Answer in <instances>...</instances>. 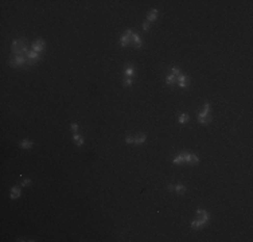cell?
<instances>
[{
  "instance_id": "cell-4",
  "label": "cell",
  "mask_w": 253,
  "mask_h": 242,
  "mask_svg": "<svg viewBox=\"0 0 253 242\" xmlns=\"http://www.w3.org/2000/svg\"><path fill=\"white\" fill-rule=\"evenodd\" d=\"M22 195V191H20V188H18V187H12V190H11V199H16V198H19Z\"/></svg>"
},
{
  "instance_id": "cell-5",
  "label": "cell",
  "mask_w": 253,
  "mask_h": 242,
  "mask_svg": "<svg viewBox=\"0 0 253 242\" xmlns=\"http://www.w3.org/2000/svg\"><path fill=\"white\" fill-rule=\"evenodd\" d=\"M213 120V116L211 114H207L206 117H198V122L199 124H207Z\"/></svg>"
},
{
  "instance_id": "cell-22",
  "label": "cell",
  "mask_w": 253,
  "mask_h": 242,
  "mask_svg": "<svg viewBox=\"0 0 253 242\" xmlns=\"http://www.w3.org/2000/svg\"><path fill=\"white\" fill-rule=\"evenodd\" d=\"M125 143H128V144H133V143H135V139H132V137H126V139H125Z\"/></svg>"
},
{
  "instance_id": "cell-9",
  "label": "cell",
  "mask_w": 253,
  "mask_h": 242,
  "mask_svg": "<svg viewBox=\"0 0 253 242\" xmlns=\"http://www.w3.org/2000/svg\"><path fill=\"white\" fill-rule=\"evenodd\" d=\"M205 225V222L202 221V219H197V221H194V222H191V227H195V229H199V227H202V226Z\"/></svg>"
},
{
  "instance_id": "cell-8",
  "label": "cell",
  "mask_w": 253,
  "mask_h": 242,
  "mask_svg": "<svg viewBox=\"0 0 253 242\" xmlns=\"http://www.w3.org/2000/svg\"><path fill=\"white\" fill-rule=\"evenodd\" d=\"M166 82H167L168 85H174V83H176V77H174L172 74H168L167 77H166Z\"/></svg>"
},
{
  "instance_id": "cell-7",
  "label": "cell",
  "mask_w": 253,
  "mask_h": 242,
  "mask_svg": "<svg viewBox=\"0 0 253 242\" xmlns=\"http://www.w3.org/2000/svg\"><path fill=\"white\" fill-rule=\"evenodd\" d=\"M132 74H133V65L129 63V65L125 66V77H129V78H131Z\"/></svg>"
},
{
  "instance_id": "cell-3",
  "label": "cell",
  "mask_w": 253,
  "mask_h": 242,
  "mask_svg": "<svg viewBox=\"0 0 253 242\" xmlns=\"http://www.w3.org/2000/svg\"><path fill=\"white\" fill-rule=\"evenodd\" d=\"M131 43L132 44H135V47H137V49H140L141 46V41H140V36L137 35V34H135V32H132V36H131Z\"/></svg>"
},
{
  "instance_id": "cell-16",
  "label": "cell",
  "mask_w": 253,
  "mask_h": 242,
  "mask_svg": "<svg viewBox=\"0 0 253 242\" xmlns=\"http://www.w3.org/2000/svg\"><path fill=\"white\" fill-rule=\"evenodd\" d=\"M176 81L180 83V82H187L188 83V81H187V77L185 75V74H180L179 77H176Z\"/></svg>"
},
{
  "instance_id": "cell-14",
  "label": "cell",
  "mask_w": 253,
  "mask_h": 242,
  "mask_svg": "<svg viewBox=\"0 0 253 242\" xmlns=\"http://www.w3.org/2000/svg\"><path fill=\"white\" fill-rule=\"evenodd\" d=\"M174 190H176L178 192L183 194V192L186 191V187H185L183 184H176V186H174Z\"/></svg>"
},
{
  "instance_id": "cell-20",
  "label": "cell",
  "mask_w": 253,
  "mask_h": 242,
  "mask_svg": "<svg viewBox=\"0 0 253 242\" xmlns=\"http://www.w3.org/2000/svg\"><path fill=\"white\" fill-rule=\"evenodd\" d=\"M132 85V80L129 77H125V80H124V86H131Z\"/></svg>"
},
{
  "instance_id": "cell-2",
  "label": "cell",
  "mask_w": 253,
  "mask_h": 242,
  "mask_svg": "<svg viewBox=\"0 0 253 242\" xmlns=\"http://www.w3.org/2000/svg\"><path fill=\"white\" fill-rule=\"evenodd\" d=\"M131 36H132V31L126 30L124 32V35L121 36V47H125L128 43H131Z\"/></svg>"
},
{
  "instance_id": "cell-12",
  "label": "cell",
  "mask_w": 253,
  "mask_h": 242,
  "mask_svg": "<svg viewBox=\"0 0 253 242\" xmlns=\"http://www.w3.org/2000/svg\"><path fill=\"white\" fill-rule=\"evenodd\" d=\"M209 109H210V105L206 104V105H205V108H203V112H201L198 117H206L209 114Z\"/></svg>"
},
{
  "instance_id": "cell-23",
  "label": "cell",
  "mask_w": 253,
  "mask_h": 242,
  "mask_svg": "<svg viewBox=\"0 0 253 242\" xmlns=\"http://www.w3.org/2000/svg\"><path fill=\"white\" fill-rule=\"evenodd\" d=\"M70 128H72L73 132H77L78 130V125H77V124H72V127H70Z\"/></svg>"
},
{
  "instance_id": "cell-11",
  "label": "cell",
  "mask_w": 253,
  "mask_h": 242,
  "mask_svg": "<svg viewBox=\"0 0 253 242\" xmlns=\"http://www.w3.org/2000/svg\"><path fill=\"white\" fill-rule=\"evenodd\" d=\"M73 139H74V141H77V145L78 147H81V145H84V139L80 136V135H77V133H74V136H73Z\"/></svg>"
},
{
  "instance_id": "cell-19",
  "label": "cell",
  "mask_w": 253,
  "mask_h": 242,
  "mask_svg": "<svg viewBox=\"0 0 253 242\" xmlns=\"http://www.w3.org/2000/svg\"><path fill=\"white\" fill-rule=\"evenodd\" d=\"M172 75L174 77H179L180 75V70L178 67H172Z\"/></svg>"
},
{
  "instance_id": "cell-13",
  "label": "cell",
  "mask_w": 253,
  "mask_h": 242,
  "mask_svg": "<svg viewBox=\"0 0 253 242\" xmlns=\"http://www.w3.org/2000/svg\"><path fill=\"white\" fill-rule=\"evenodd\" d=\"M146 139H147L146 135H139V136L135 139V143H136V144H143V143L146 141Z\"/></svg>"
},
{
  "instance_id": "cell-25",
  "label": "cell",
  "mask_w": 253,
  "mask_h": 242,
  "mask_svg": "<svg viewBox=\"0 0 253 242\" xmlns=\"http://www.w3.org/2000/svg\"><path fill=\"white\" fill-rule=\"evenodd\" d=\"M167 188H168V190H174V186H172V184H168Z\"/></svg>"
},
{
  "instance_id": "cell-6",
  "label": "cell",
  "mask_w": 253,
  "mask_h": 242,
  "mask_svg": "<svg viewBox=\"0 0 253 242\" xmlns=\"http://www.w3.org/2000/svg\"><path fill=\"white\" fill-rule=\"evenodd\" d=\"M33 145H34V143L31 141V140H23V141H20V147L22 148H26V149H30Z\"/></svg>"
},
{
  "instance_id": "cell-10",
  "label": "cell",
  "mask_w": 253,
  "mask_h": 242,
  "mask_svg": "<svg viewBox=\"0 0 253 242\" xmlns=\"http://www.w3.org/2000/svg\"><path fill=\"white\" fill-rule=\"evenodd\" d=\"M156 16H157V10H155V8H154L151 12L148 14V18H147V19H148V22H152V20H155V19H156Z\"/></svg>"
},
{
  "instance_id": "cell-15",
  "label": "cell",
  "mask_w": 253,
  "mask_h": 242,
  "mask_svg": "<svg viewBox=\"0 0 253 242\" xmlns=\"http://www.w3.org/2000/svg\"><path fill=\"white\" fill-rule=\"evenodd\" d=\"M188 119H190L188 114H180V116H179V122H180V124H186V122L188 121Z\"/></svg>"
},
{
  "instance_id": "cell-21",
  "label": "cell",
  "mask_w": 253,
  "mask_h": 242,
  "mask_svg": "<svg viewBox=\"0 0 253 242\" xmlns=\"http://www.w3.org/2000/svg\"><path fill=\"white\" fill-rule=\"evenodd\" d=\"M30 184H31V179H26V180L22 182V186H23V187H27V186H30Z\"/></svg>"
},
{
  "instance_id": "cell-24",
  "label": "cell",
  "mask_w": 253,
  "mask_h": 242,
  "mask_svg": "<svg viewBox=\"0 0 253 242\" xmlns=\"http://www.w3.org/2000/svg\"><path fill=\"white\" fill-rule=\"evenodd\" d=\"M149 28V24H148V22H146V23H143V30L144 31H147Z\"/></svg>"
},
{
  "instance_id": "cell-18",
  "label": "cell",
  "mask_w": 253,
  "mask_h": 242,
  "mask_svg": "<svg viewBox=\"0 0 253 242\" xmlns=\"http://www.w3.org/2000/svg\"><path fill=\"white\" fill-rule=\"evenodd\" d=\"M182 161H183V153H182V155H179L178 158H175V159H174V163H175V164H179V163H182Z\"/></svg>"
},
{
  "instance_id": "cell-1",
  "label": "cell",
  "mask_w": 253,
  "mask_h": 242,
  "mask_svg": "<svg viewBox=\"0 0 253 242\" xmlns=\"http://www.w3.org/2000/svg\"><path fill=\"white\" fill-rule=\"evenodd\" d=\"M31 47H33V51L35 53H42L45 50V42L42 41V39H38V41H35L33 44H31Z\"/></svg>"
},
{
  "instance_id": "cell-17",
  "label": "cell",
  "mask_w": 253,
  "mask_h": 242,
  "mask_svg": "<svg viewBox=\"0 0 253 242\" xmlns=\"http://www.w3.org/2000/svg\"><path fill=\"white\" fill-rule=\"evenodd\" d=\"M199 161V159H198V156L197 155H194V153H191V160H190V163H193V164H197V163Z\"/></svg>"
}]
</instances>
